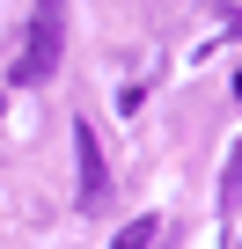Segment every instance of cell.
<instances>
[{"mask_svg": "<svg viewBox=\"0 0 242 249\" xmlns=\"http://www.w3.org/2000/svg\"><path fill=\"white\" fill-rule=\"evenodd\" d=\"M59 59H66V0H37L30 8V30H22V44H15V88H44L52 73H59Z\"/></svg>", "mask_w": 242, "mask_h": 249, "instance_id": "obj_1", "label": "cell"}, {"mask_svg": "<svg viewBox=\"0 0 242 249\" xmlns=\"http://www.w3.org/2000/svg\"><path fill=\"white\" fill-rule=\"evenodd\" d=\"M74 169H81V213H95L103 198H110V169H103V140H95V124L88 117H74Z\"/></svg>", "mask_w": 242, "mask_h": 249, "instance_id": "obj_2", "label": "cell"}, {"mask_svg": "<svg viewBox=\"0 0 242 249\" xmlns=\"http://www.w3.org/2000/svg\"><path fill=\"white\" fill-rule=\"evenodd\" d=\"M242 213V147H227V169H220V220Z\"/></svg>", "mask_w": 242, "mask_h": 249, "instance_id": "obj_3", "label": "cell"}, {"mask_svg": "<svg viewBox=\"0 0 242 249\" xmlns=\"http://www.w3.org/2000/svg\"><path fill=\"white\" fill-rule=\"evenodd\" d=\"M154 234H162V220L147 213V220H125V227H117V242H110V249H154Z\"/></svg>", "mask_w": 242, "mask_h": 249, "instance_id": "obj_4", "label": "cell"}, {"mask_svg": "<svg viewBox=\"0 0 242 249\" xmlns=\"http://www.w3.org/2000/svg\"><path fill=\"white\" fill-rule=\"evenodd\" d=\"M235 95H242V73H235Z\"/></svg>", "mask_w": 242, "mask_h": 249, "instance_id": "obj_5", "label": "cell"}]
</instances>
